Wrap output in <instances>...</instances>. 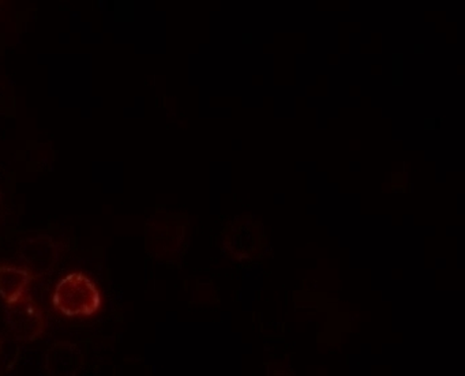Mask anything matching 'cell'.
Instances as JSON below:
<instances>
[{
    "instance_id": "cell-5",
    "label": "cell",
    "mask_w": 465,
    "mask_h": 376,
    "mask_svg": "<svg viewBox=\"0 0 465 376\" xmlns=\"http://www.w3.org/2000/svg\"><path fill=\"white\" fill-rule=\"evenodd\" d=\"M83 365V354L77 345L59 342L48 351L45 370L53 376H75Z\"/></svg>"
},
{
    "instance_id": "cell-2",
    "label": "cell",
    "mask_w": 465,
    "mask_h": 376,
    "mask_svg": "<svg viewBox=\"0 0 465 376\" xmlns=\"http://www.w3.org/2000/svg\"><path fill=\"white\" fill-rule=\"evenodd\" d=\"M5 319L12 334L23 342H32L42 337L45 330V319L39 305L28 294L17 302L6 304Z\"/></svg>"
},
{
    "instance_id": "cell-7",
    "label": "cell",
    "mask_w": 465,
    "mask_h": 376,
    "mask_svg": "<svg viewBox=\"0 0 465 376\" xmlns=\"http://www.w3.org/2000/svg\"><path fill=\"white\" fill-rule=\"evenodd\" d=\"M0 348H2V343H0Z\"/></svg>"
},
{
    "instance_id": "cell-3",
    "label": "cell",
    "mask_w": 465,
    "mask_h": 376,
    "mask_svg": "<svg viewBox=\"0 0 465 376\" xmlns=\"http://www.w3.org/2000/svg\"><path fill=\"white\" fill-rule=\"evenodd\" d=\"M21 253H23L21 256L25 262L26 269L32 272L34 277L47 274L53 269L54 264L58 262V242H54L48 236L35 237V239H29L24 242Z\"/></svg>"
},
{
    "instance_id": "cell-4",
    "label": "cell",
    "mask_w": 465,
    "mask_h": 376,
    "mask_svg": "<svg viewBox=\"0 0 465 376\" xmlns=\"http://www.w3.org/2000/svg\"><path fill=\"white\" fill-rule=\"evenodd\" d=\"M224 250L238 261H250L260 251V232L250 223H235L224 236Z\"/></svg>"
},
{
    "instance_id": "cell-6",
    "label": "cell",
    "mask_w": 465,
    "mask_h": 376,
    "mask_svg": "<svg viewBox=\"0 0 465 376\" xmlns=\"http://www.w3.org/2000/svg\"><path fill=\"white\" fill-rule=\"evenodd\" d=\"M34 275L26 267L0 264V297L6 304L17 302L26 294Z\"/></svg>"
},
{
    "instance_id": "cell-1",
    "label": "cell",
    "mask_w": 465,
    "mask_h": 376,
    "mask_svg": "<svg viewBox=\"0 0 465 376\" xmlns=\"http://www.w3.org/2000/svg\"><path fill=\"white\" fill-rule=\"evenodd\" d=\"M53 302L59 312L70 318L92 316L102 308L103 296L88 275L74 272L56 283Z\"/></svg>"
}]
</instances>
